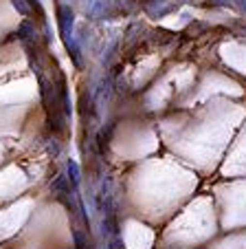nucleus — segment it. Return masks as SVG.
Wrapping results in <instances>:
<instances>
[{"instance_id":"obj_2","label":"nucleus","mask_w":246,"mask_h":249,"mask_svg":"<svg viewBox=\"0 0 246 249\" xmlns=\"http://www.w3.org/2000/svg\"><path fill=\"white\" fill-rule=\"evenodd\" d=\"M68 174H70V181H73V185H77L79 183V168H77V163H75L73 159L68 161Z\"/></svg>"},{"instance_id":"obj_1","label":"nucleus","mask_w":246,"mask_h":249,"mask_svg":"<svg viewBox=\"0 0 246 249\" xmlns=\"http://www.w3.org/2000/svg\"><path fill=\"white\" fill-rule=\"evenodd\" d=\"M60 24H62V33H64V38L70 42V36H73V11L68 7L60 11Z\"/></svg>"}]
</instances>
